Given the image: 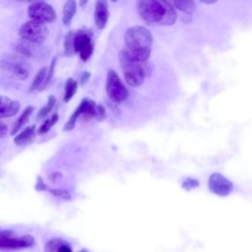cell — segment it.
<instances>
[{"instance_id":"23","label":"cell","mask_w":252,"mask_h":252,"mask_svg":"<svg viewBox=\"0 0 252 252\" xmlns=\"http://www.w3.org/2000/svg\"><path fill=\"white\" fill-rule=\"evenodd\" d=\"M172 5L185 14H192L196 10V4L193 1H175Z\"/></svg>"},{"instance_id":"12","label":"cell","mask_w":252,"mask_h":252,"mask_svg":"<svg viewBox=\"0 0 252 252\" xmlns=\"http://www.w3.org/2000/svg\"><path fill=\"white\" fill-rule=\"evenodd\" d=\"M20 102L0 94V118H6L14 116L20 110Z\"/></svg>"},{"instance_id":"7","label":"cell","mask_w":252,"mask_h":252,"mask_svg":"<svg viewBox=\"0 0 252 252\" xmlns=\"http://www.w3.org/2000/svg\"><path fill=\"white\" fill-rule=\"evenodd\" d=\"M47 32L48 30L45 24L34 20H29L21 26L19 35L21 36V39L33 44H38L45 39Z\"/></svg>"},{"instance_id":"34","label":"cell","mask_w":252,"mask_h":252,"mask_svg":"<svg viewBox=\"0 0 252 252\" xmlns=\"http://www.w3.org/2000/svg\"><path fill=\"white\" fill-rule=\"evenodd\" d=\"M79 252H89V251H87V250H85V249H83V250H81V251H79Z\"/></svg>"},{"instance_id":"25","label":"cell","mask_w":252,"mask_h":252,"mask_svg":"<svg viewBox=\"0 0 252 252\" xmlns=\"http://www.w3.org/2000/svg\"><path fill=\"white\" fill-rule=\"evenodd\" d=\"M55 63H56V58H53L52 61H51L50 67L48 68V71H47V74H46V77H45V81H44L42 87H41L40 90H39L40 92H41V91H44V90L47 88V86L49 85V83H50V81H51V79H52V77H53V74H54Z\"/></svg>"},{"instance_id":"19","label":"cell","mask_w":252,"mask_h":252,"mask_svg":"<svg viewBox=\"0 0 252 252\" xmlns=\"http://www.w3.org/2000/svg\"><path fill=\"white\" fill-rule=\"evenodd\" d=\"M77 89H78V82L73 78H68L65 84V93L63 95V100L65 102L70 101L71 98L76 94Z\"/></svg>"},{"instance_id":"26","label":"cell","mask_w":252,"mask_h":252,"mask_svg":"<svg viewBox=\"0 0 252 252\" xmlns=\"http://www.w3.org/2000/svg\"><path fill=\"white\" fill-rule=\"evenodd\" d=\"M45 191H48L50 192L53 196H56V197H60V198H63V199H70L71 198V194L67 191V190H64V189H54V188H50V187H46Z\"/></svg>"},{"instance_id":"5","label":"cell","mask_w":252,"mask_h":252,"mask_svg":"<svg viewBox=\"0 0 252 252\" xmlns=\"http://www.w3.org/2000/svg\"><path fill=\"white\" fill-rule=\"evenodd\" d=\"M0 70L20 81L27 80L30 75V65L24 57L17 54H10L8 57L0 59Z\"/></svg>"},{"instance_id":"10","label":"cell","mask_w":252,"mask_h":252,"mask_svg":"<svg viewBox=\"0 0 252 252\" xmlns=\"http://www.w3.org/2000/svg\"><path fill=\"white\" fill-rule=\"evenodd\" d=\"M28 15L31 20L38 21L43 24L51 23L56 18L53 7L46 2H33L28 7Z\"/></svg>"},{"instance_id":"31","label":"cell","mask_w":252,"mask_h":252,"mask_svg":"<svg viewBox=\"0 0 252 252\" xmlns=\"http://www.w3.org/2000/svg\"><path fill=\"white\" fill-rule=\"evenodd\" d=\"M89 77H90V73H88V72H84V73L80 76V82H81V84H82V85H83V84H85V82H87V81H88Z\"/></svg>"},{"instance_id":"28","label":"cell","mask_w":252,"mask_h":252,"mask_svg":"<svg viewBox=\"0 0 252 252\" xmlns=\"http://www.w3.org/2000/svg\"><path fill=\"white\" fill-rule=\"evenodd\" d=\"M198 185L197 181L196 180H193V179H190V180H186L183 184V187L185 189H192L194 187H196Z\"/></svg>"},{"instance_id":"18","label":"cell","mask_w":252,"mask_h":252,"mask_svg":"<svg viewBox=\"0 0 252 252\" xmlns=\"http://www.w3.org/2000/svg\"><path fill=\"white\" fill-rule=\"evenodd\" d=\"M47 71H48V68L43 67L36 73V75L34 76L32 84L29 88V92H33V91H36V90H40V88L42 87V85L45 81Z\"/></svg>"},{"instance_id":"17","label":"cell","mask_w":252,"mask_h":252,"mask_svg":"<svg viewBox=\"0 0 252 252\" xmlns=\"http://www.w3.org/2000/svg\"><path fill=\"white\" fill-rule=\"evenodd\" d=\"M76 10H77V3L74 0H68L65 2L63 6V12H62V15H63L62 21L65 26H68L72 22L76 14Z\"/></svg>"},{"instance_id":"4","label":"cell","mask_w":252,"mask_h":252,"mask_svg":"<svg viewBox=\"0 0 252 252\" xmlns=\"http://www.w3.org/2000/svg\"><path fill=\"white\" fill-rule=\"evenodd\" d=\"M104 107L100 104H96L94 100L85 98L81 101V103L77 106L73 114L70 116L68 121L66 122L64 126V131H70L72 130L75 125L77 120L82 117L85 120H89L94 117L102 118L104 116Z\"/></svg>"},{"instance_id":"15","label":"cell","mask_w":252,"mask_h":252,"mask_svg":"<svg viewBox=\"0 0 252 252\" xmlns=\"http://www.w3.org/2000/svg\"><path fill=\"white\" fill-rule=\"evenodd\" d=\"M33 43H31L29 41H26L24 39H21L17 41L14 45L13 48L22 57H32L34 55V48L32 47Z\"/></svg>"},{"instance_id":"2","label":"cell","mask_w":252,"mask_h":252,"mask_svg":"<svg viewBox=\"0 0 252 252\" xmlns=\"http://www.w3.org/2000/svg\"><path fill=\"white\" fill-rule=\"evenodd\" d=\"M126 49L132 56L141 60L148 61L153 44L151 32L142 26L129 28L124 35Z\"/></svg>"},{"instance_id":"3","label":"cell","mask_w":252,"mask_h":252,"mask_svg":"<svg viewBox=\"0 0 252 252\" xmlns=\"http://www.w3.org/2000/svg\"><path fill=\"white\" fill-rule=\"evenodd\" d=\"M119 61L124 78L127 84L131 87H140L151 72V67L148 61H141L135 58L126 49L120 51Z\"/></svg>"},{"instance_id":"27","label":"cell","mask_w":252,"mask_h":252,"mask_svg":"<svg viewBox=\"0 0 252 252\" xmlns=\"http://www.w3.org/2000/svg\"><path fill=\"white\" fill-rule=\"evenodd\" d=\"M47 187V185L43 182L42 178L40 176H37V181H36V184H35V189L37 191H43L45 190Z\"/></svg>"},{"instance_id":"16","label":"cell","mask_w":252,"mask_h":252,"mask_svg":"<svg viewBox=\"0 0 252 252\" xmlns=\"http://www.w3.org/2000/svg\"><path fill=\"white\" fill-rule=\"evenodd\" d=\"M32 111H33V106H32V105H29L24 109L22 114L19 116L17 121L14 123V126L12 127V130H11V135H15L17 132H19V130L21 128H23L27 124Z\"/></svg>"},{"instance_id":"14","label":"cell","mask_w":252,"mask_h":252,"mask_svg":"<svg viewBox=\"0 0 252 252\" xmlns=\"http://www.w3.org/2000/svg\"><path fill=\"white\" fill-rule=\"evenodd\" d=\"M35 129H36V126L34 124H32L31 126H27L20 134H18L14 138V143L18 146L27 145L33 139V137L35 135Z\"/></svg>"},{"instance_id":"20","label":"cell","mask_w":252,"mask_h":252,"mask_svg":"<svg viewBox=\"0 0 252 252\" xmlns=\"http://www.w3.org/2000/svg\"><path fill=\"white\" fill-rule=\"evenodd\" d=\"M76 31H69L64 39V53L67 56L73 55L74 52V38H75Z\"/></svg>"},{"instance_id":"32","label":"cell","mask_w":252,"mask_h":252,"mask_svg":"<svg viewBox=\"0 0 252 252\" xmlns=\"http://www.w3.org/2000/svg\"><path fill=\"white\" fill-rule=\"evenodd\" d=\"M60 176H61L60 172H53V173H51V175H50V179L53 180V181H55V180L57 179V177H60Z\"/></svg>"},{"instance_id":"29","label":"cell","mask_w":252,"mask_h":252,"mask_svg":"<svg viewBox=\"0 0 252 252\" xmlns=\"http://www.w3.org/2000/svg\"><path fill=\"white\" fill-rule=\"evenodd\" d=\"M8 132V126L0 119V138H3Z\"/></svg>"},{"instance_id":"11","label":"cell","mask_w":252,"mask_h":252,"mask_svg":"<svg viewBox=\"0 0 252 252\" xmlns=\"http://www.w3.org/2000/svg\"><path fill=\"white\" fill-rule=\"evenodd\" d=\"M210 190L218 196H227L233 189V185L229 179L220 173H213L208 181Z\"/></svg>"},{"instance_id":"1","label":"cell","mask_w":252,"mask_h":252,"mask_svg":"<svg viewBox=\"0 0 252 252\" xmlns=\"http://www.w3.org/2000/svg\"><path fill=\"white\" fill-rule=\"evenodd\" d=\"M137 11L149 25L170 26L176 20L172 3L158 0H141L137 2Z\"/></svg>"},{"instance_id":"13","label":"cell","mask_w":252,"mask_h":252,"mask_svg":"<svg viewBox=\"0 0 252 252\" xmlns=\"http://www.w3.org/2000/svg\"><path fill=\"white\" fill-rule=\"evenodd\" d=\"M108 8L107 4L104 1H97L94 6V24L98 29H104L107 21H108Z\"/></svg>"},{"instance_id":"8","label":"cell","mask_w":252,"mask_h":252,"mask_svg":"<svg viewBox=\"0 0 252 252\" xmlns=\"http://www.w3.org/2000/svg\"><path fill=\"white\" fill-rule=\"evenodd\" d=\"M105 90L108 97L115 103L124 101L128 96V90L121 82L118 74L112 69L107 72Z\"/></svg>"},{"instance_id":"30","label":"cell","mask_w":252,"mask_h":252,"mask_svg":"<svg viewBox=\"0 0 252 252\" xmlns=\"http://www.w3.org/2000/svg\"><path fill=\"white\" fill-rule=\"evenodd\" d=\"M56 252H73V251H72L71 247L69 246V244L66 242L63 245H61Z\"/></svg>"},{"instance_id":"6","label":"cell","mask_w":252,"mask_h":252,"mask_svg":"<svg viewBox=\"0 0 252 252\" xmlns=\"http://www.w3.org/2000/svg\"><path fill=\"white\" fill-rule=\"evenodd\" d=\"M34 244V238L31 234L17 236L13 230H0V250L10 251L29 248Z\"/></svg>"},{"instance_id":"33","label":"cell","mask_w":252,"mask_h":252,"mask_svg":"<svg viewBox=\"0 0 252 252\" xmlns=\"http://www.w3.org/2000/svg\"><path fill=\"white\" fill-rule=\"evenodd\" d=\"M86 3H87V1H85V2H81V3H80V5H84V4H86Z\"/></svg>"},{"instance_id":"24","label":"cell","mask_w":252,"mask_h":252,"mask_svg":"<svg viewBox=\"0 0 252 252\" xmlns=\"http://www.w3.org/2000/svg\"><path fill=\"white\" fill-rule=\"evenodd\" d=\"M64 243H66V241L62 238H51L46 242L44 246V252H56L58 248Z\"/></svg>"},{"instance_id":"9","label":"cell","mask_w":252,"mask_h":252,"mask_svg":"<svg viewBox=\"0 0 252 252\" xmlns=\"http://www.w3.org/2000/svg\"><path fill=\"white\" fill-rule=\"evenodd\" d=\"M94 51L93 33L89 30H78L75 32L74 52L78 53L83 61L91 58Z\"/></svg>"},{"instance_id":"22","label":"cell","mask_w":252,"mask_h":252,"mask_svg":"<svg viewBox=\"0 0 252 252\" xmlns=\"http://www.w3.org/2000/svg\"><path fill=\"white\" fill-rule=\"evenodd\" d=\"M55 104H56V98H55V96H54V95H49L46 104H45L44 106H42V107L39 109V111H38V113H37V115H36V118H38V119L45 118V117L50 113V111L53 109V107L55 106Z\"/></svg>"},{"instance_id":"21","label":"cell","mask_w":252,"mask_h":252,"mask_svg":"<svg viewBox=\"0 0 252 252\" xmlns=\"http://www.w3.org/2000/svg\"><path fill=\"white\" fill-rule=\"evenodd\" d=\"M58 118H59V116H58V113H56V112L53 113L49 118H46L44 120V122L39 126V128L37 130V134L42 135V134L47 133L52 128V126L58 121Z\"/></svg>"}]
</instances>
